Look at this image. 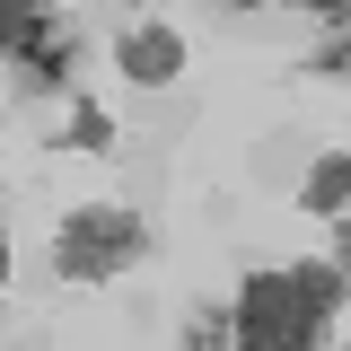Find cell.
Here are the masks:
<instances>
[{
    "label": "cell",
    "instance_id": "9",
    "mask_svg": "<svg viewBox=\"0 0 351 351\" xmlns=\"http://www.w3.org/2000/svg\"><path fill=\"white\" fill-rule=\"evenodd\" d=\"M290 351H316V343H290Z\"/></svg>",
    "mask_w": 351,
    "mask_h": 351
},
{
    "label": "cell",
    "instance_id": "5",
    "mask_svg": "<svg viewBox=\"0 0 351 351\" xmlns=\"http://www.w3.org/2000/svg\"><path fill=\"white\" fill-rule=\"evenodd\" d=\"M299 202L307 211H343L351 202V158H316V176L299 184Z\"/></svg>",
    "mask_w": 351,
    "mask_h": 351
},
{
    "label": "cell",
    "instance_id": "8",
    "mask_svg": "<svg viewBox=\"0 0 351 351\" xmlns=\"http://www.w3.org/2000/svg\"><path fill=\"white\" fill-rule=\"evenodd\" d=\"M316 18H334V27H351V0H334V9H316Z\"/></svg>",
    "mask_w": 351,
    "mask_h": 351
},
{
    "label": "cell",
    "instance_id": "4",
    "mask_svg": "<svg viewBox=\"0 0 351 351\" xmlns=\"http://www.w3.org/2000/svg\"><path fill=\"white\" fill-rule=\"evenodd\" d=\"M123 71L132 80H176V71H184V44H176L167 27H132L123 36Z\"/></svg>",
    "mask_w": 351,
    "mask_h": 351
},
{
    "label": "cell",
    "instance_id": "1",
    "mask_svg": "<svg viewBox=\"0 0 351 351\" xmlns=\"http://www.w3.org/2000/svg\"><path fill=\"white\" fill-rule=\"evenodd\" d=\"M334 307H343V272H334V263L255 272V281L237 290V351H290V343H316Z\"/></svg>",
    "mask_w": 351,
    "mask_h": 351
},
{
    "label": "cell",
    "instance_id": "3",
    "mask_svg": "<svg viewBox=\"0 0 351 351\" xmlns=\"http://www.w3.org/2000/svg\"><path fill=\"white\" fill-rule=\"evenodd\" d=\"M9 53H18V71H27L36 88L71 80V36H62L53 18H36V9H9Z\"/></svg>",
    "mask_w": 351,
    "mask_h": 351
},
{
    "label": "cell",
    "instance_id": "7",
    "mask_svg": "<svg viewBox=\"0 0 351 351\" xmlns=\"http://www.w3.org/2000/svg\"><path fill=\"white\" fill-rule=\"evenodd\" d=\"M316 71H334V80H351V36H343V44H325V53H316Z\"/></svg>",
    "mask_w": 351,
    "mask_h": 351
},
{
    "label": "cell",
    "instance_id": "2",
    "mask_svg": "<svg viewBox=\"0 0 351 351\" xmlns=\"http://www.w3.org/2000/svg\"><path fill=\"white\" fill-rule=\"evenodd\" d=\"M53 263H62L71 281H106V272L141 263V219H132V211H80V219H62Z\"/></svg>",
    "mask_w": 351,
    "mask_h": 351
},
{
    "label": "cell",
    "instance_id": "6",
    "mask_svg": "<svg viewBox=\"0 0 351 351\" xmlns=\"http://www.w3.org/2000/svg\"><path fill=\"white\" fill-rule=\"evenodd\" d=\"M62 149H114V123L88 106V114H71V123H62Z\"/></svg>",
    "mask_w": 351,
    "mask_h": 351
}]
</instances>
